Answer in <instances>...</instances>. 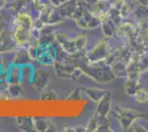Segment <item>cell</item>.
Listing matches in <instances>:
<instances>
[{
  "label": "cell",
  "mask_w": 148,
  "mask_h": 132,
  "mask_svg": "<svg viewBox=\"0 0 148 132\" xmlns=\"http://www.w3.org/2000/svg\"><path fill=\"white\" fill-rule=\"evenodd\" d=\"M53 67L56 70V75L62 78H69V79H76L84 75L83 70L76 66L75 62H59L56 61L53 64Z\"/></svg>",
  "instance_id": "6da1fadb"
},
{
  "label": "cell",
  "mask_w": 148,
  "mask_h": 132,
  "mask_svg": "<svg viewBox=\"0 0 148 132\" xmlns=\"http://www.w3.org/2000/svg\"><path fill=\"white\" fill-rule=\"evenodd\" d=\"M111 51V45L108 42V39L105 38L99 41L93 46L92 50L87 52L86 57L88 58L90 62H102L110 54Z\"/></svg>",
  "instance_id": "7a4b0ae2"
},
{
  "label": "cell",
  "mask_w": 148,
  "mask_h": 132,
  "mask_svg": "<svg viewBox=\"0 0 148 132\" xmlns=\"http://www.w3.org/2000/svg\"><path fill=\"white\" fill-rule=\"evenodd\" d=\"M56 60V49L53 44H39L37 47V61L42 65H53Z\"/></svg>",
  "instance_id": "3957f363"
},
{
  "label": "cell",
  "mask_w": 148,
  "mask_h": 132,
  "mask_svg": "<svg viewBox=\"0 0 148 132\" xmlns=\"http://www.w3.org/2000/svg\"><path fill=\"white\" fill-rule=\"evenodd\" d=\"M33 28H29L25 25H14L12 31V37L16 44L18 46H27L31 40Z\"/></svg>",
  "instance_id": "277c9868"
},
{
  "label": "cell",
  "mask_w": 148,
  "mask_h": 132,
  "mask_svg": "<svg viewBox=\"0 0 148 132\" xmlns=\"http://www.w3.org/2000/svg\"><path fill=\"white\" fill-rule=\"evenodd\" d=\"M76 24L79 25L82 29H86V30H91V29H95L99 25H101V21L99 18H96L95 16H93L92 13L90 12V10L87 9V7H85V9L83 10L82 14L80 16V18L75 20Z\"/></svg>",
  "instance_id": "5b68a950"
},
{
  "label": "cell",
  "mask_w": 148,
  "mask_h": 132,
  "mask_svg": "<svg viewBox=\"0 0 148 132\" xmlns=\"http://www.w3.org/2000/svg\"><path fill=\"white\" fill-rule=\"evenodd\" d=\"M50 81H51V74L48 70L38 69L34 72V75L32 77V87L39 93H41L48 87Z\"/></svg>",
  "instance_id": "8992f818"
},
{
  "label": "cell",
  "mask_w": 148,
  "mask_h": 132,
  "mask_svg": "<svg viewBox=\"0 0 148 132\" xmlns=\"http://www.w3.org/2000/svg\"><path fill=\"white\" fill-rule=\"evenodd\" d=\"M18 45L16 44L12 37V32L2 30L0 32V53L16 51Z\"/></svg>",
  "instance_id": "52a82bcc"
},
{
  "label": "cell",
  "mask_w": 148,
  "mask_h": 132,
  "mask_svg": "<svg viewBox=\"0 0 148 132\" xmlns=\"http://www.w3.org/2000/svg\"><path fill=\"white\" fill-rule=\"evenodd\" d=\"M56 42L61 46L65 52H68L70 54L76 53V46H75V41L74 39L69 38L66 34L63 33H56Z\"/></svg>",
  "instance_id": "ba28073f"
},
{
  "label": "cell",
  "mask_w": 148,
  "mask_h": 132,
  "mask_svg": "<svg viewBox=\"0 0 148 132\" xmlns=\"http://www.w3.org/2000/svg\"><path fill=\"white\" fill-rule=\"evenodd\" d=\"M33 62V60L31 58L30 54L28 52L27 46H19V49L14 52V56L12 60V64L16 66H21V65H27Z\"/></svg>",
  "instance_id": "9c48e42d"
},
{
  "label": "cell",
  "mask_w": 148,
  "mask_h": 132,
  "mask_svg": "<svg viewBox=\"0 0 148 132\" xmlns=\"http://www.w3.org/2000/svg\"><path fill=\"white\" fill-rule=\"evenodd\" d=\"M114 113L116 114V117L118 116H122V117H126V118H130V119L133 120H137V119H145L147 118V114H144V113H140L138 111H136L134 109H126V108H121V107H116L114 108Z\"/></svg>",
  "instance_id": "30bf717a"
},
{
  "label": "cell",
  "mask_w": 148,
  "mask_h": 132,
  "mask_svg": "<svg viewBox=\"0 0 148 132\" xmlns=\"http://www.w3.org/2000/svg\"><path fill=\"white\" fill-rule=\"evenodd\" d=\"M33 125H34V131L39 132H49V131H56V129L54 128L53 123L50 120L41 117H36L33 118Z\"/></svg>",
  "instance_id": "8fae6325"
},
{
  "label": "cell",
  "mask_w": 148,
  "mask_h": 132,
  "mask_svg": "<svg viewBox=\"0 0 148 132\" xmlns=\"http://www.w3.org/2000/svg\"><path fill=\"white\" fill-rule=\"evenodd\" d=\"M111 111V94L107 93L104 97L97 102L95 114L97 116H107Z\"/></svg>",
  "instance_id": "7c38bea8"
},
{
  "label": "cell",
  "mask_w": 148,
  "mask_h": 132,
  "mask_svg": "<svg viewBox=\"0 0 148 132\" xmlns=\"http://www.w3.org/2000/svg\"><path fill=\"white\" fill-rule=\"evenodd\" d=\"M82 91L86 95L87 97L91 99L94 102H99L105 95L107 94L108 91H105L103 89H99V88L96 87H92V88H82Z\"/></svg>",
  "instance_id": "4fadbf2b"
},
{
  "label": "cell",
  "mask_w": 148,
  "mask_h": 132,
  "mask_svg": "<svg viewBox=\"0 0 148 132\" xmlns=\"http://www.w3.org/2000/svg\"><path fill=\"white\" fill-rule=\"evenodd\" d=\"M16 121H17V126L20 131L30 132L34 130L33 118L31 117H18Z\"/></svg>",
  "instance_id": "5bb4252c"
},
{
  "label": "cell",
  "mask_w": 148,
  "mask_h": 132,
  "mask_svg": "<svg viewBox=\"0 0 148 132\" xmlns=\"http://www.w3.org/2000/svg\"><path fill=\"white\" fill-rule=\"evenodd\" d=\"M101 26H102V33L104 34L105 38H111L113 35H115L117 26L115 25V23L111 19H107L103 21L101 23Z\"/></svg>",
  "instance_id": "9a60e30c"
},
{
  "label": "cell",
  "mask_w": 148,
  "mask_h": 132,
  "mask_svg": "<svg viewBox=\"0 0 148 132\" xmlns=\"http://www.w3.org/2000/svg\"><path fill=\"white\" fill-rule=\"evenodd\" d=\"M111 68L116 77H122V76H127V63L123 61H116L115 63L111 65Z\"/></svg>",
  "instance_id": "2e32d148"
},
{
  "label": "cell",
  "mask_w": 148,
  "mask_h": 132,
  "mask_svg": "<svg viewBox=\"0 0 148 132\" xmlns=\"http://www.w3.org/2000/svg\"><path fill=\"white\" fill-rule=\"evenodd\" d=\"M6 93L8 94L9 97L18 98L22 95L23 89H22V86L20 85V83H12V84H8Z\"/></svg>",
  "instance_id": "e0dca14e"
},
{
  "label": "cell",
  "mask_w": 148,
  "mask_h": 132,
  "mask_svg": "<svg viewBox=\"0 0 148 132\" xmlns=\"http://www.w3.org/2000/svg\"><path fill=\"white\" fill-rule=\"evenodd\" d=\"M142 86V84H139L138 81H135V79H127L126 82H125V85H124V87H125V93L127 96H130V97H133L134 94H135L136 91H137V89Z\"/></svg>",
  "instance_id": "ac0fdd59"
},
{
  "label": "cell",
  "mask_w": 148,
  "mask_h": 132,
  "mask_svg": "<svg viewBox=\"0 0 148 132\" xmlns=\"http://www.w3.org/2000/svg\"><path fill=\"white\" fill-rule=\"evenodd\" d=\"M134 99H135L136 102L138 104H145L148 101V90L144 86H140V87L137 89L135 94H134Z\"/></svg>",
  "instance_id": "d6986e66"
},
{
  "label": "cell",
  "mask_w": 148,
  "mask_h": 132,
  "mask_svg": "<svg viewBox=\"0 0 148 132\" xmlns=\"http://www.w3.org/2000/svg\"><path fill=\"white\" fill-rule=\"evenodd\" d=\"M110 128H111V122L107 119V116H97V131H112V129Z\"/></svg>",
  "instance_id": "ffe728a7"
},
{
  "label": "cell",
  "mask_w": 148,
  "mask_h": 132,
  "mask_svg": "<svg viewBox=\"0 0 148 132\" xmlns=\"http://www.w3.org/2000/svg\"><path fill=\"white\" fill-rule=\"evenodd\" d=\"M75 41V46H76V50L77 52H82V51L85 50L87 45V37L86 34H80L77 35L76 38L74 39Z\"/></svg>",
  "instance_id": "44dd1931"
},
{
  "label": "cell",
  "mask_w": 148,
  "mask_h": 132,
  "mask_svg": "<svg viewBox=\"0 0 148 132\" xmlns=\"http://www.w3.org/2000/svg\"><path fill=\"white\" fill-rule=\"evenodd\" d=\"M134 13H135L136 17L139 18L140 20L146 19L148 14V6H144V5L139 3V6H137L134 9Z\"/></svg>",
  "instance_id": "7402d4cb"
},
{
  "label": "cell",
  "mask_w": 148,
  "mask_h": 132,
  "mask_svg": "<svg viewBox=\"0 0 148 132\" xmlns=\"http://www.w3.org/2000/svg\"><path fill=\"white\" fill-rule=\"evenodd\" d=\"M117 119H118V122H119V125H121V127H122L123 130H128V128L132 126V123L135 121V120L130 119V118H126V117H122V116H118Z\"/></svg>",
  "instance_id": "603a6c76"
},
{
  "label": "cell",
  "mask_w": 148,
  "mask_h": 132,
  "mask_svg": "<svg viewBox=\"0 0 148 132\" xmlns=\"http://www.w3.org/2000/svg\"><path fill=\"white\" fill-rule=\"evenodd\" d=\"M86 131H97V116L95 113L86 126Z\"/></svg>",
  "instance_id": "cb8c5ba5"
},
{
  "label": "cell",
  "mask_w": 148,
  "mask_h": 132,
  "mask_svg": "<svg viewBox=\"0 0 148 132\" xmlns=\"http://www.w3.org/2000/svg\"><path fill=\"white\" fill-rule=\"evenodd\" d=\"M42 100H56L58 98V96L56 95V93L53 91H41V97Z\"/></svg>",
  "instance_id": "d4e9b609"
},
{
  "label": "cell",
  "mask_w": 148,
  "mask_h": 132,
  "mask_svg": "<svg viewBox=\"0 0 148 132\" xmlns=\"http://www.w3.org/2000/svg\"><path fill=\"white\" fill-rule=\"evenodd\" d=\"M133 11V7L130 6V3H127V2H125V5L122 7V9L119 10V12H121V16H122V18H126V17H128L130 16V13Z\"/></svg>",
  "instance_id": "484cf974"
},
{
  "label": "cell",
  "mask_w": 148,
  "mask_h": 132,
  "mask_svg": "<svg viewBox=\"0 0 148 132\" xmlns=\"http://www.w3.org/2000/svg\"><path fill=\"white\" fill-rule=\"evenodd\" d=\"M81 91H82V89H81V88H76V89H74L73 91H72V94L68 97V99H71V100H76V99H80L81 94H82Z\"/></svg>",
  "instance_id": "4316f807"
},
{
  "label": "cell",
  "mask_w": 148,
  "mask_h": 132,
  "mask_svg": "<svg viewBox=\"0 0 148 132\" xmlns=\"http://www.w3.org/2000/svg\"><path fill=\"white\" fill-rule=\"evenodd\" d=\"M128 131H140V132H146L147 130L146 129H144V127L139 126V125H137L135 123V121L132 123V126L128 128Z\"/></svg>",
  "instance_id": "83f0119b"
},
{
  "label": "cell",
  "mask_w": 148,
  "mask_h": 132,
  "mask_svg": "<svg viewBox=\"0 0 148 132\" xmlns=\"http://www.w3.org/2000/svg\"><path fill=\"white\" fill-rule=\"evenodd\" d=\"M66 1H69V0H50V2L52 3V6H54V7L61 6L64 2H66Z\"/></svg>",
  "instance_id": "f1b7e54d"
},
{
  "label": "cell",
  "mask_w": 148,
  "mask_h": 132,
  "mask_svg": "<svg viewBox=\"0 0 148 132\" xmlns=\"http://www.w3.org/2000/svg\"><path fill=\"white\" fill-rule=\"evenodd\" d=\"M138 3L140 5H144V6H148V0H136Z\"/></svg>",
  "instance_id": "f546056e"
},
{
  "label": "cell",
  "mask_w": 148,
  "mask_h": 132,
  "mask_svg": "<svg viewBox=\"0 0 148 132\" xmlns=\"http://www.w3.org/2000/svg\"><path fill=\"white\" fill-rule=\"evenodd\" d=\"M8 3V0H0V9L3 8Z\"/></svg>",
  "instance_id": "4dcf8cb0"
},
{
  "label": "cell",
  "mask_w": 148,
  "mask_h": 132,
  "mask_svg": "<svg viewBox=\"0 0 148 132\" xmlns=\"http://www.w3.org/2000/svg\"><path fill=\"white\" fill-rule=\"evenodd\" d=\"M32 1H33L34 5H37V3H39V2H41V0H32Z\"/></svg>",
  "instance_id": "1f68e13d"
},
{
  "label": "cell",
  "mask_w": 148,
  "mask_h": 132,
  "mask_svg": "<svg viewBox=\"0 0 148 132\" xmlns=\"http://www.w3.org/2000/svg\"><path fill=\"white\" fill-rule=\"evenodd\" d=\"M0 20H2V17H1V14H0Z\"/></svg>",
  "instance_id": "d6a6232c"
},
{
  "label": "cell",
  "mask_w": 148,
  "mask_h": 132,
  "mask_svg": "<svg viewBox=\"0 0 148 132\" xmlns=\"http://www.w3.org/2000/svg\"><path fill=\"white\" fill-rule=\"evenodd\" d=\"M147 19H148V14H147Z\"/></svg>",
  "instance_id": "836d02e7"
}]
</instances>
